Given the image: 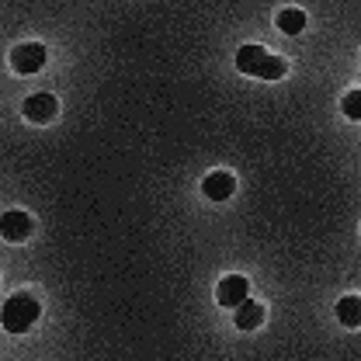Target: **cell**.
<instances>
[{"mask_svg":"<svg viewBox=\"0 0 361 361\" xmlns=\"http://www.w3.org/2000/svg\"><path fill=\"white\" fill-rule=\"evenodd\" d=\"M236 70L247 77H261V80H281L288 63L264 52V45H240L236 49Z\"/></svg>","mask_w":361,"mask_h":361,"instance_id":"obj_1","label":"cell"},{"mask_svg":"<svg viewBox=\"0 0 361 361\" xmlns=\"http://www.w3.org/2000/svg\"><path fill=\"white\" fill-rule=\"evenodd\" d=\"M39 316H42V306H39L35 295L14 292V295L4 302V310H0V323H4L7 334H28V330L35 326Z\"/></svg>","mask_w":361,"mask_h":361,"instance_id":"obj_2","label":"cell"},{"mask_svg":"<svg viewBox=\"0 0 361 361\" xmlns=\"http://www.w3.org/2000/svg\"><path fill=\"white\" fill-rule=\"evenodd\" d=\"M11 66L18 73H39L45 66V45L42 42H21L11 52Z\"/></svg>","mask_w":361,"mask_h":361,"instance_id":"obj_3","label":"cell"},{"mask_svg":"<svg viewBox=\"0 0 361 361\" xmlns=\"http://www.w3.org/2000/svg\"><path fill=\"white\" fill-rule=\"evenodd\" d=\"M250 299V281L243 278V274H229L219 281V288H216V302L226 306V310H236L240 302H247Z\"/></svg>","mask_w":361,"mask_h":361,"instance_id":"obj_4","label":"cell"},{"mask_svg":"<svg viewBox=\"0 0 361 361\" xmlns=\"http://www.w3.org/2000/svg\"><path fill=\"white\" fill-rule=\"evenodd\" d=\"M0 236H4L7 243H25V240L32 236V216L21 212V209L4 212V216H0Z\"/></svg>","mask_w":361,"mask_h":361,"instance_id":"obj_5","label":"cell"},{"mask_svg":"<svg viewBox=\"0 0 361 361\" xmlns=\"http://www.w3.org/2000/svg\"><path fill=\"white\" fill-rule=\"evenodd\" d=\"M202 191H205L209 202H229L233 191H236V178L226 174V171H212L209 178L202 180Z\"/></svg>","mask_w":361,"mask_h":361,"instance_id":"obj_6","label":"cell"},{"mask_svg":"<svg viewBox=\"0 0 361 361\" xmlns=\"http://www.w3.org/2000/svg\"><path fill=\"white\" fill-rule=\"evenodd\" d=\"M21 111H25L28 122H39L42 126V122H49L56 115V97L52 94H32V97H25V108Z\"/></svg>","mask_w":361,"mask_h":361,"instance_id":"obj_7","label":"cell"},{"mask_svg":"<svg viewBox=\"0 0 361 361\" xmlns=\"http://www.w3.org/2000/svg\"><path fill=\"white\" fill-rule=\"evenodd\" d=\"M261 323H264V306L261 302L247 299V302L236 306V330H257Z\"/></svg>","mask_w":361,"mask_h":361,"instance_id":"obj_8","label":"cell"},{"mask_svg":"<svg viewBox=\"0 0 361 361\" xmlns=\"http://www.w3.org/2000/svg\"><path fill=\"white\" fill-rule=\"evenodd\" d=\"M274 25H278V32H285V35H299V32L306 28V14H302L299 7H285V11H278Z\"/></svg>","mask_w":361,"mask_h":361,"instance_id":"obj_9","label":"cell"},{"mask_svg":"<svg viewBox=\"0 0 361 361\" xmlns=\"http://www.w3.org/2000/svg\"><path fill=\"white\" fill-rule=\"evenodd\" d=\"M337 319L344 323V326H361V295H348V299H341L337 302Z\"/></svg>","mask_w":361,"mask_h":361,"instance_id":"obj_10","label":"cell"},{"mask_svg":"<svg viewBox=\"0 0 361 361\" xmlns=\"http://www.w3.org/2000/svg\"><path fill=\"white\" fill-rule=\"evenodd\" d=\"M341 108H344V115H348V118L361 122V90H351V94L344 97V104H341Z\"/></svg>","mask_w":361,"mask_h":361,"instance_id":"obj_11","label":"cell"}]
</instances>
